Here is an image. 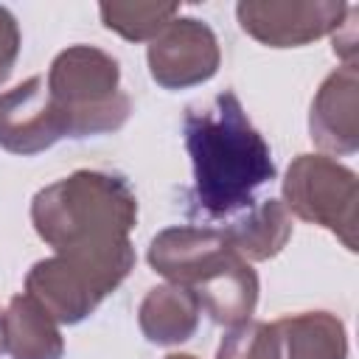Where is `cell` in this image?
Here are the masks:
<instances>
[{"label":"cell","mask_w":359,"mask_h":359,"mask_svg":"<svg viewBox=\"0 0 359 359\" xmlns=\"http://www.w3.org/2000/svg\"><path fill=\"white\" fill-rule=\"evenodd\" d=\"M31 224L56 255L135 261L137 196L123 177L81 168L34 194Z\"/></svg>","instance_id":"2"},{"label":"cell","mask_w":359,"mask_h":359,"mask_svg":"<svg viewBox=\"0 0 359 359\" xmlns=\"http://www.w3.org/2000/svg\"><path fill=\"white\" fill-rule=\"evenodd\" d=\"M101 22L129 42H151L174 17L177 3H101Z\"/></svg>","instance_id":"15"},{"label":"cell","mask_w":359,"mask_h":359,"mask_svg":"<svg viewBox=\"0 0 359 359\" xmlns=\"http://www.w3.org/2000/svg\"><path fill=\"white\" fill-rule=\"evenodd\" d=\"M182 132L194 165V202L202 213L213 219L241 213L275 180L269 143L250 123L233 90L188 107Z\"/></svg>","instance_id":"1"},{"label":"cell","mask_w":359,"mask_h":359,"mask_svg":"<svg viewBox=\"0 0 359 359\" xmlns=\"http://www.w3.org/2000/svg\"><path fill=\"white\" fill-rule=\"evenodd\" d=\"M222 233L244 261H269L292 238V213L280 199H261L241 210Z\"/></svg>","instance_id":"14"},{"label":"cell","mask_w":359,"mask_h":359,"mask_svg":"<svg viewBox=\"0 0 359 359\" xmlns=\"http://www.w3.org/2000/svg\"><path fill=\"white\" fill-rule=\"evenodd\" d=\"M6 351V337H3V311H0V353Z\"/></svg>","instance_id":"19"},{"label":"cell","mask_w":359,"mask_h":359,"mask_svg":"<svg viewBox=\"0 0 359 359\" xmlns=\"http://www.w3.org/2000/svg\"><path fill=\"white\" fill-rule=\"evenodd\" d=\"M17 56H20V25L14 14L6 6H0V84L8 81Z\"/></svg>","instance_id":"17"},{"label":"cell","mask_w":359,"mask_h":359,"mask_svg":"<svg viewBox=\"0 0 359 359\" xmlns=\"http://www.w3.org/2000/svg\"><path fill=\"white\" fill-rule=\"evenodd\" d=\"M356 174L325 154H297L283 177V208L309 224L334 233L356 252Z\"/></svg>","instance_id":"5"},{"label":"cell","mask_w":359,"mask_h":359,"mask_svg":"<svg viewBox=\"0 0 359 359\" xmlns=\"http://www.w3.org/2000/svg\"><path fill=\"white\" fill-rule=\"evenodd\" d=\"M309 137L325 157H345L359 149V73L342 65L325 76L311 109Z\"/></svg>","instance_id":"10"},{"label":"cell","mask_w":359,"mask_h":359,"mask_svg":"<svg viewBox=\"0 0 359 359\" xmlns=\"http://www.w3.org/2000/svg\"><path fill=\"white\" fill-rule=\"evenodd\" d=\"M216 359H280V339L275 325L264 320L233 325L222 337Z\"/></svg>","instance_id":"16"},{"label":"cell","mask_w":359,"mask_h":359,"mask_svg":"<svg viewBox=\"0 0 359 359\" xmlns=\"http://www.w3.org/2000/svg\"><path fill=\"white\" fill-rule=\"evenodd\" d=\"M149 264L168 283L199 300L202 311L219 325L252 320L258 306V275L216 227H165L149 244Z\"/></svg>","instance_id":"3"},{"label":"cell","mask_w":359,"mask_h":359,"mask_svg":"<svg viewBox=\"0 0 359 359\" xmlns=\"http://www.w3.org/2000/svg\"><path fill=\"white\" fill-rule=\"evenodd\" d=\"M135 269L132 261H90L50 255L36 261L25 275V292L59 323L87 320Z\"/></svg>","instance_id":"6"},{"label":"cell","mask_w":359,"mask_h":359,"mask_svg":"<svg viewBox=\"0 0 359 359\" xmlns=\"http://www.w3.org/2000/svg\"><path fill=\"white\" fill-rule=\"evenodd\" d=\"M48 93L70 121V137L118 132L132 112L121 90V65L93 45H70L50 62Z\"/></svg>","instance_id":"4"},{"label":"cell","mask_w":359,"mask_h":359,"mask_svg":"<svg viewBox=\"0 0 359 359\" xmlns=\"http://www.w3.org/2000/svg\"><path fill=\"white\" fill-rule=\"evenodd\" d=\"M149 73L163 90H185L219 73L222 50L213 28L196 17H174L146 50Z\"/></svg>","instance_id":"8"},{"label":"cell","mask_w":359,"mask_h":359,"mask_svg":"<svg viewBox=\"0 0 359 359\" xmlns=\"http://www.w3.org/2000/svg\"><path fill=\"white\" fill-rule=\"evenodd\" d=\"M62 137H70V121L50 98L45 76H31L0 93V149L31 157L48 151Z\"/></svg>","instance_id":"9"},{"label":"cell","mask_w":359,"mask_h":359,"mask_svg":"<svg viewBox=\"0 0 359 359\" xmlns=\"http://www.w3.org/2000/svg\"><path fill=\"white\" fill-rule=\"evenodd\" d=\"M348 14L342 0H241L236 17L244 34L266 48H300L334 34Z\"/></svg>","instance_id":"7"},{"label":"cell","mask_w":359,"mask_h":359,"mask_svg":"<svg viewBox=\"0 0 359 359\" xmlns=\"http://www.w3.org/2000/svg\"><path fill=\"white\" fill-rule=\"evenodd\" d=\"M199 314L202 306L194 292L177 283H163L149 289V294L143 297L137 309V325L154 345H180L196 334Z\"/></svg>","instance_id":"12"},{"label":"cell","mask_w":359,"mask_h":359,"mask_svg":"<svg viewBox=\"0 0 359 359\" xmlns=\"http://www.w3.org/2000/svg\"><path fill=\"white\" fill-rule=\"evenodd\" d=\"M353 14H356V6H348V14L345 20L339 22V28L331 34V42H334V53L345 62V65H356V22H353Z\"/></svg>","instance_id":"18"},{"label":"cell","mask_w":359,"mask_h":359,"mask_svg":"<svg viewBox=\"0 0 359 359\" xmlns=\"http://www.w3.org/2000/svg\"><path fill=\"white\" fill-rule=\"evenodd\" d=\"M6 353L11 359H62L65 339L59 323L28 294H14L3 311Z\"/></svg>","instance_id":"11"},{"label":"cell","mask_w":359,"mask_h":359,"mask_svg":"<svg viewBox=\"0 0 359 359\" xmlns=\"http://www.w3.org/2000/svg\"><path fill=\"white\" fill-rule=\"evenodd\" d=\"M280 359H348L345 323L331 311H300L272 323Z\"/></svg>","instance_id":"13"},{"label":"cell","mask_w":359,"mask_h":359,"mask_svg":"<svg viewBox=\"0 0 359 359\" xmlns=\"http://www.w3.org/2000/svg\"><path fill=\"white\" fill-rule=\"evenodd\" d=\"M163 359H196V356H191V353H168Z\"/></svg>","instance_id":"20"}]
</instances>
